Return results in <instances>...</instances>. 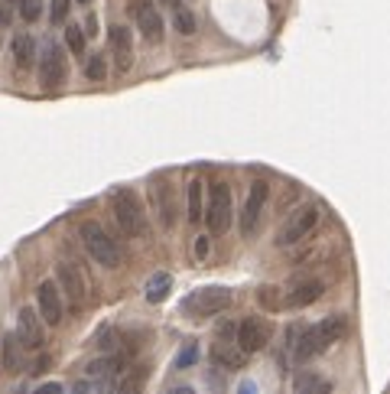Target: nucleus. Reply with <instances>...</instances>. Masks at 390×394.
I'll return each instance as SVG.
<instances>
[{"mask_svg":"<svg viewBox=\"0 0 390 394\" xmlns=\"http://www.w3.org/2000/svg\"><path fill=\"white\" fill-rule=\"evenodd\" d=\"M345 316H338V313H332V316H326V320L312 323V326H299V332H296V342H293V355H290V362L303 365L309 362V359H316V355H322V352H328V345H335L342 336H345Z\"/></svg>","mask_w":390,"mask_h":394,"instance_id":"obj_1","label":"nucleus"},{"mask_svg":"<svg viewBox=\"0 0 390 394\" xmlns=\"http://www.w3.org/2000/svg\"><path fill=\"white\" fill-rule=\"evenodd\" d=\"M78 234H82L85 251L95 257L101 267H107V271L121 267V261H124V255H121V245H117L114 238H111V234H107L98 222H85L82 228H78Z\"/></svg>","mask_w":390,"mask_h":394,"instance_id":"obj_2","label":"nucleus"},{"mask_svg":"<svg viewBox=\"0 0 390 394\" xmlns=\"http://www.w3.org/2000/svg\"><path fill=\"white\" fill-rule=\"evenodd\" d=\"M111 212H114L117 225L124 228V234H130V238H143V234L150 232L143 205H140V199L134 196V192L117 189L114 196H111Z\"/></svg>","mask_w":390,"mask_h":394,"instance_id":"obj_3","label":"nucleus"},{"mask_svg":"<svg viewBox=\"0 0 390 394\" xmlns=\"http://www.w3.org/2000/svg\"><path fill=\"white\" fill-rule=\"evenodd\" d=\"M234 205H231V186L228 182H211L209 189V205L202 212V222L209 225V234H224L231 228Z\"/></svg>","mask_w":390,"mask_h":394,"instance_id":"obj_4","label":"nucleus"},{"mask_svg":"<svg viewBox=\"0 0 390 394\" xmlns=\"http://www.w3.org/2000/svg\"><path fill=\"white\" fill-rule=\"evenodd\" d=\"M316 225H319V209L316 205H299L290 219H286L283 225H280V232H276L274 238V245L276 248H293L299 245L303 238H309V234L316 232Z\"/></svg>","mask_w":390,"mask_h":394,"instance_id":"obj_5","label":"nucleus"},{"mask_svg":"<svg viewBox=\"0 0 390 394\" xmlns=\"http://www.w3.org/2000/svg\"><path fill=\"white\" fill-rule=\"evenodd\" d=\"M228 307H231V290H228V287H202V290H195L186 303H182V309L189 313L192 320H209V316H218V313H224Z\"/></svg>","mask_w":390,"mask_h":394,"instance_id":"obj_6","label":"nucleus"},{"mask_svg":"<svg viewBox=\"0 0 390 394\" xmlns=\"http://www.w3.org/2000/svg\"><path fill=\"white\" fill-rule=\"evenodd\" d=\"M65 75H69V62H65L62 46L46 43L42 46V59H39V85L46 92H55L65 82Z\"/></svg>","mask_w":390,"mask_h":394,"instance_id":"obj_7","label":"nucleus"},{"mask_svg":"<svg viewBox=\"0 0 390 394\" xmlns=\"http://www.w3.org/2000/svg\"><path fill=\"white\" fill-rule=\"evenodd\" d=\"M270 323L260 320V316H247V320L238 323V329H234V342H238V349L244 355H254V352H260L270 342Z\"/></svg>","mask_w":390,"mask_h":394,"instance_id":"obj_8","label":"nucleus"},{"mask_svg":"<svg viewBox=\"0 0 390 394\" xmlns=\"http://www.w3.org/2000/svg\"><path fill=\"white\" fill-rule=\"evenodd\" d=\"M326 293V280L322 277H296L290 280V287H283V309H303L309 307V303H316L319 297Z\"/></svg>","mask_w":390,"mask_h":394,"instance_id":"obj_9","label":"nucleus"},{"mask_svg":"<svg viewBox=\"0 0 390 394\" xmlns=\"http://www.w3.org/2000/svg\"><path fill=\"white\" fill-rule=\"evenodd\" d=\"M36 313L42 316L46 326H59L65 316V303H62V290L55 280H42L36 287Z\"/></svg>","mask_w":390,"mask_h":394,"instance_id":"obj_10","label":"nucleus"},{"mask_svg":"<svg viewBox=\"0 0 390 394\" xmlns=\"http://www.w3.org/2000/svg\"><path fill=\"white\" fill-rule=\"evenodd\" d=\"M267 182H251V192H247V199H244V209H241V234L244 238H254L257 232V225H260V215H264V205H267Z\"/></svg>","mask_w":390,"mask_h":394,"instance_id":"obj_11","label":"nucleus"},{"mask_svg":"<svg viewBox=\"0 0 390 394\" xmlns=\"http://www.w3.org/2000/svg\"><path fill=\"white\" fill-rule=\"evenodd\" d=\"M42 326H46V323H42V316L33 307L20 309V316H17V339L23 342L26 352H36L46 345V329H42Z\"/></svg>","mask_w":390,"mask_h":394,"instance_id":"obj_12","label":"nucleus"},{"mask_svg":"<svg viewBox=\"0 0 390 394\" xmlns=\"http://www.w3.org/2000/svg\"><path fill=\"white\" fill-rule=\"evenodd\" d=\"M85 375H88V382L101 384V391H114L117 375H121V359L117 355H98L85 365Z\"/></svg>","mask_w":390,"mask_h":394,"instance_id":"obj_13","label":"nucleus"},{"mask_svg":"<svg viewBox=\"0 0 390 394\" xmlns=\"http://www.w3.org/2000/svg\"><path fill=\"white\" fill-rule=\"evenodd\" d=\"M59 290H62V300H69L75 309L85 303V277L82 271L75 264H69V261L59 264Z\"/></svg>","mask_w":390,"mask_h":394,"instance_id":"obj_14","label":"nucleus"},{"mask_svg":"<svg viewBox=\"0 0 390 394\" xmlns=\"http://www.w3.org/2000/svg\"><path fill=\"white\" fill-rule=\"evenodd\" d=\"M134 17H137V26L140 33L147 36L150 43H159L163 40V13L150 3V0H140V3H134Z\"/></svg>","mask_w":390,"mask_h":394,"instance_id":"obj_15","label":"nucleus"},{"mask_svg":"<svg viewBox=\"0 0 390 394\" xmlns=\"http://www.w3.org/2000/svg\"><path fill=\"white\" fill-rule=\"evenodd\" d=\"M111 49H114L117 72H130L134 65V36L127 26H111Z\"/></svg>","mask_w":390,"mask_h":394,"instance_id":"obj_16","label":"nucleus"},{"mask_svg":"<svg viewBox=\"0 0 390 394\" xmlns=\"http://www.w3.org/2000/svg\"><path fill=\"white\" fill-rule=\"evenodd\" d=\"M0 365H3V372L7 375L23 372V365H26V349H23V342L17 339V332H7V336L0 339Z\"/></svg>","mask_w":390,"mask_h":394,"instance_id":"obj_17","label":"nucleus"},{"mask_svg":"<svg viewBox=\"0 0 390 394\" xmlns=\"http://www.w3.org/2000/svg\"><path fill=\"white\" fill-rule=\"evenodd\" d=\"M153 209H157V219L163 228L176 225V196L169 189V182H157L153 186Z\"/></svg>","mask_w":390,"mask_h":394,"instance_id":"obj_18","label":"nucleus"},{"mask_svg":"<svg viewBox=\"0 0 390 394\" xmlns=\"http://www.w3.org/2000/svg\"><path fill=\"white\" fill-rule=\"evenodd\" d=\"M202 212H205V182L199 176H192L189 186H186V215H189L192 225H199Z\"/></svg>","mask_w":390,"mask_h":394,"instance_id":"obj_19","label":"nucleus"},{"mask_svg":"<svg viewBox=\"0 0 390 394\" xmlns=\"http://www.w3.org/2000/svg\"><path fill=\"white\" fill-rule=\"evenodd\" d=\"M293 394H332V384H328L326 375H319V372H296Z\"/></svg>","mask_w":390,"mask_h":394,"instance_id":"obj_20","label":"nucleus"},{"mask_svg":"<svg viewBox=\"0 0 390 394\" xmlns=\"http://www.w3.org/2000/svg\"><path fill=\"white\" fill-rule=\"evenodd\" d=\"M244 359H247V355H244L241 349H238V342H228L222 336V339L215 342V349H211V362H218V365H224V368H241L244 365Z\"/></svg>","mask_w":390,"mask_h":394,"instance_id":"obj_21","label":"nucleus"},{"mask_svg":"<svg viewBox=\"0 0 390 394\" xmlns=\"http://www.w3.org/2000/svg\"><path fill=\"white\" fill-rule=\"evenodd\" d=\"M10 49H13V59H17L20 69H33V62H36V43H33L30 33H17Z\"/></svg>","mask_w":390,"mask_h":394,"instance_id":"obj_22","label":"nucleus"},{"mask_svg":"<svg viewBox=\"0 0 390 394\" xmlns=\"http://www.w3.org/2000/svg\"><path fill=\"white\" fill-rule=\"evenodd\" d=\"M169 290H172V277H169L166 271H157V274L147 280V290H143V293H147L150 303H163Z\"/></svg>","mask_w":390,"mask_h":394,"instance_id":"obj_23","label":"nucleus"},{"mask_svg":"<svg viewBox=\"0 0 390 394\" xmlns=\"http://www.w3.org/2000/svg\"><path fill=\"white\" fill-rule=\"evenodd\" d=\"M172 26L182 33V36H192L195 33V13L182 3H172Z\"/></svg>","mask_w":390,"mask_h":394,"instance_id":"obj_24","label":"nucleus"},{"mask_svg":"<svg viewBox=\"0 0 390 394\" xmlns=\"http://www.w3.org/2000/svg\"><path fill=\"white\" fill-rule=\"evenodd\" d=\"M85 78H91V82H105L107 78L105 55H91V59H88V65H85Z\"/></svg>","mask_w":390,"mask_h":394,"instance_id":"obj_25","label":"nucleus"},{"mask_svg":"<svg viewBox=\"0 0 390 394\" xmlns=\"http://www.w3.org/2000/svg\"><path fill=\"white\" fill-rule=\"evenodd\" d=\"M65 46H69V49H72L75 55H85V33L78 30V26H65Z\"/></svg>","mask_w":390,"mask_h":394,"instance_id":"obj_26","label":"nucleus"},{"mask_svg":"<svg viewBox=\"0 0 390 394\" xmlns=\"http://www.w3.org/2000/svg\"><path fill=\"white\" fill-rule=\"evenodd\" d=\"M101 352H105V355H117V352H121V332L117 329L101 332Z\"/></svg>","mask_w":390,"mask_h":394,"instance_id":"obj_27","label":"nucleus"},{"mask_svg":"<svg viewBox=\"0 0 390 394\" xmlns=\"http://www.w3.org/2000/svg\"><path fill=\"white\" fill-rule=\"evenodd\" d=\"M276 293H280V287H260V293H257V300L264 303L267 309H283V300H276Z\"/></svg>","mask_w":390,"mask_h":394,"instance_id":"obj_28","label":"nucleus"},{"mask_svg":"<svg viewBox=\"0 0 390 394\" xmlns=\"http://www.w3.org/2000/svg\"><path fill=\"white\" fill-rule=\"evenodd\" d=\"M20 17L26 23L39 20V17H42V0H20Z\"/></svg>","mask_w":390,"mask_h":394,"instance_id":"obj_29","label":"nucleus"},{"mask_svg":"<svg viewBox=\"0 0 390 394\" xmlns=\"http://www.w3.org/2000/svg\"><path fill=\"white\" fill-rule=\"evenodd\" d=\"M69 7H72V0H53V7H49L53 23H65V20H69Z\"/></svg>","mask_w":390,"mask_h":394,"instance_id":"obj_30","label":"nucleus"},{"mask_svg":"<svg viewBox=\"0 0 390 394\" xmlns=\"http://www.w3.org/2000/svg\"><path fill=\"white\" fill-rule=\"evenodd\" d=\"M140 388H143V375H130L117 384V394H140Z\"/></svg>","mask_w":390,"mask_h":394,"instance_id":"obj_31","label":"nucleus"},{"mask_svg":"<svg viewBox=\"0 0 390 394\" xmlns=\"http://www.w3.org/2000/svg\"><path fill=\"white\" fill-rule=\"evenodd\" d=\"M199 362V349L195 345H186V349L179 352V359H176V368H189V365Z\"/></svg>","mask_w":390,"mask_h":394,"instance_id":"obj_32","label":"nucleus"},{"mask_svg":"<svg viewBox=\"0 0 390 394\" xmlns=\"http://www.w3.org/2000/svg\"><path fill=\"white\" fill-rule=\"evenodd\" d=\"M211 251V241H209V234H199L195 238V261H205Z\"/></svg>","mask_w":390,"mask_h":394,"instance_id":"obj_33","label":"nucleus"},{"mask_svg":"<svg viewBox=\"0 0 390 394\" xmlns=\"http://www.w3.org/2000/svg\"><path fill=\"white\" fill-rule=\"evenodd\" d=\"M33 394H62V384H59V382H46V384H39Z\"/></svg>","mask_w":390,"mask_h":394,"instance_id":"obj_34","label":"nucleus"},{"mask_svg":"<svg viewBox=\"0 0 390 394\" xmlns=\"http://www.w3.org/2000/svg\"><path fill=\"white\" fill-rule=\"evenodd\" d=\"M46 365H49V359H46V355H42V359H36V365H33V375L46 372Z\"/></svg>","mask_w":390,"mask_h":394,"instance_id":"obj_35","label":"nucleus"},{"mask_svg":"<svg viewBox=\"0 0 390 394\" xmlns=\"http://www.w3.org/2000/svg\"><path fill=\"white\" fill-rule=\"evenodd\" d=\"M88 391H91V384L88 382H82V384H75L72 388V394H88Z\"/></svg>","mask_w":390,"mask_h":394,"instance_id":"obj_36","label":"nucleus"},{"mask_svg":"<svg viewBox=\"0 0 390 394\" xmlns=\"http://www.w3.org/2000/svg\"><path fill=\"white\" fill-rule=\"evenodd\" d=\"M166 394H195V391H192L189 384H182V388H169V391H166Z\"/></svg>","mask_w":390,"mask_h":394,"instance_id":"obj_37","label":"nucleus"},{"mask_svg":"<svg viewBox=\"0 0 390 394\" xmlns=\"http://www.w3.org/2000/svg\"><path fill=\"white\" fill-rule=\"evenodd\" d=\"M238 394H257V391H254V384H251V382H241V388H238Z\"/></svg>","mask_w":390,"mask_h":394,"instance_id":"obj_38","label":"nucleus"},{"mask_svg":"<svg viewBox=\"0 0 390 394\" xmlns=\"http://www.w3.org/2000/svg\"><path fill=\"white\" fill-rule=\"evenodd\" d=\"M78 3H91V0H78Z\"/></svg>","mask_w":390,"mask_h":394,"instance_id":"obj_39","label":"nucleus"},{"mask_svg":"<svg viewBox=\"0 0 390 394\" xmlns=\"http://www.w3.org/2000/svg\"><path fill=\"white\" fill-rule=\"evenodd\" d=\"M0 33H3V26H0ZM0 43H3V40H0Z\"/></svg>","mask_w":390,"mask_h":394,"instance_id":"obj_40","label":"nucleus"}]
</instances>
